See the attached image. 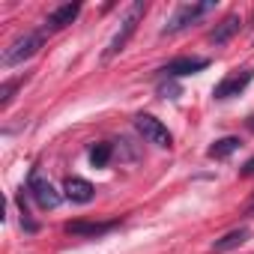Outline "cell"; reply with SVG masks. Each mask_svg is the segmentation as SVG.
<instances>
[{
  "mask_svg": "<svg viewBox=\"0 0 254 254\" xmlns=\"http://www.w3.org/2000/svg\"><path fill=\"white\" fill-rule=\"evenodd\" d=\"M120 221H69L66 224V233L69 236H87V239H96V236H105L111 230H117Z\"/></svg>",
  "mask_w": 254,
  "mask_h": 254,
  "instance_id": "7",
  "label": "cell"
},
{
  "mask_svg": "<svg viewBox=\"0 0 254 254\" xmlns=\"http://www.w3.org/2000/svg\"><path fill=\"white\" fill-rule=\"evenodd\" d=\"M159 93H162L165 99H177V96H180V87H177V84H162Z\"/></svg>",
  "mask_w": 254,
  "mask_h": 254,
  "instance_id": "16",
  "label": "cell"
},
{
  "mask_svg": "<svg viewBox=\"0 0 254 254\" xmlns=\"http://www.w3.org/2000/svg\"><path fill=\"white\" fill-rule=\"evenodd\" d=\"M42 45H45V30H30V33L18 36V39L3 51V66H18V63L30 60Z\"/></svg>",
  "mask_w": 254,
  "mask_h": 254,
  "instance_id": "1",
  "label": "cell"
},
{
  "mask_svg": "<svg viewBox=\"0 0 254 254\" xmlns=\"http://www.w3.org/2000/svg\"><path fill=\"white\" fill-rule=\"evenodd\" d=\"M21 84V78H15V81H6L3 84V90H0V108H9V102H12V93H15V87Z\"/></svg>",
  "mask_w": 254,
  "mask_h": 254,
  "instance_id": "15",
  "label": "cell"
},
{
  "mask_svg": "<svg viewBox=\"0 0 254 254\" xmlns=\"http://www.w3.org/2000/svg\"><path fill=\"white\" fill-rule=\"evenodd\" d=\"M135 129L144 135L147 144H156V147H162V150L174 144V138H171V132H168V126H165L162 120H156L153 114H138V117H135Z\"/></svg>",
  "mask_w": 254,
  "mask_h": 254,
  "instance_id": "3",
  "label": "cell"
},
{
  "mask_svg": "<svg viewBox=\"0 0 254 254\" xmlns=\"http://www.w3.org/2000/svg\"><path fill=\"white\" fill-rule=\"evenodd\" d=\"M245 126H248V129L254 132V117H248V120H245Z\"/></svg>",
  "mask_w": 254,
  "mask_h": 254,
  "instance_id": "18",
  "label": "cell"
},
{
  "mask_svg": "<svg viewBox=\"0 0 254 254\" xmlns=\"http://www.w3.org/2000/svg\"><path fill=\"white\" fill-rule=\"evenodd\" d=\"M248 215H254V203H251V206H248Z\"/></svg>",
  "mask_w": 254,
  "mask_h": 254,
  "instance_id": "19",
  "label": "cell"
},
{
  "mask_svg": "<svg viewBox=\"0 0 254 254\" xmlns=\"http://www.w3.org/2000/svg\"><path fill=\"white\" fill-rule=\"evenodd\" d=\"M111 156H114V144L102 141V144H96V147L90 150V165H93V168H105V165L111 162Z\"/></svg>",
  "mask_w": 254,
  "mask_h": 254,
  "instance_id": "14",
  "label": "cell"
},
{
  "mask_svg": "<svg viewBox=\"0 0 254 254\" xmlns=\"http://www.w3.org/2000/svg\"><path fill=\"white\" fill-rule=\"evenodd\" d=\"M206 66H209L206 57H177V60H171V63L162 69V75H168V78H183V75L203 72Z\"/></svg>",
  "mask_w": 254,
  "mask_h": 254,
  "instance_id": "8",
  "label": "cell"
},
{
  "mask_svg": "<svg viewBox=\"0 0 254 254\" xmlns=\"http://www.w3.org/2000/svg\"><path fill=\"white\" fill-rule=\"evenodd\" d=\"M212 9H215V3H180L177 12L171 15L165 33H180V30H186L189 24H194L197 18H203L206 12H212Z\"/></svg>",
  "mask_w": 254,
  "mask_h": 254,
  "instance_id": "4",
  "label": "cell"
},
{
  "mask_svg": "<svg viewBox=\"0 0 254 254\" xmlns=\"http://www.w3.org/2000/svg\"><path fill=\"white\" fill-rule=\"evenodd\" d=\"M63 191H66V197H69L72 203H90L93 194H96L93 183H87L84 177H69V180L63 183Z\"/></svg>",
  "mask_w": 254,
  "mask_h": 254,
  "instance_id": "9",
  "label": "cell"
},
{
  "mask_svg": "<svg viewBox=\"0 0 254 254\" xmlns=\"http://www.w3.org/2000/svg\"><path fill=\"white\" fill-rule=\"evenodd\" d=\"M248 236H251V230H248V227H236V230H230V233H224L221 239H215V242H212V254L233 251V248H239L242 242H248Z\"/></svg>",
  "mask_w": 254,
  "mask_h": 254,
  "instance_id": "12",
  "label": "cell"
},
{
  "mask_svg": "<svg viewBox=\"0 0 254 254\" xmlns=\"http://www.w3.org/2000/svg\"><path fill=\"white\" fill-rule=\"evenodd\" d=\"M239 27H242V18H239V15H227V18H221V21L215 24V30L209 33V42L224 45V42H230V39L239 33Z\"/></svg>",
  "mask_w": 254,
  "mask_h": 254,
  "instance_id": "11",
  "label": "cell"
},
{
  "mask_svg": "<svg viewBox=\"0 0 254 254\" xmlns=\"http://www.w3.org/2000/svg\"><path fill=\"white\" fill-rule=\"evenodd\" d=\"M239 150V138H233V135H227V138H218L209 150H206V156L209 159H215V162H221V159H227V156H233Z\"/></svg>",
  "mask_w": 254,
  "mask_h": 254,
  "instance_id": "13",
  "label": "cell"
},
{
  "mask_svg": "<svg viewBox=\"0 0 254 254\" xmlns=\"http://www.w3.org/2000/svg\"><path fill=\"white\" fill-rule=\"evenodd\" d=\"M78 12H81V6H78V3H63V6H57V9L48 15L45 30H63V27H69V24L78 18Z\"/></svg>",
  "mask_w": 254,
  "mask_h": 254,
  "instance_id": "10",
  "label": "cell"
},
{
  "mask_svg": "<svg viewBox=\"0 0 254 254\" xmlns=\"http://www.w3.org/2000/svg\"><path fill=\"white\" fill-rule=\"evenodd\" d=\"M251 81H254V69H239V72L227 75L224 81H218L215 90H212V96H215V99H233V96H239Z\"/></svg>",
  "mask_w": 254,
  "mask_h": 254,
  "instance_id": "6",
  "label": "cell"
},
{
  "mask_svg": "<svg viewBox=\"0 0 254 254\" xmlns=\"http://www.w3.org/2000/svg\"><path fill=\"white\" fill-rule=\"evenodd\" d=\"M27 191H30V197H33L42 209H57V206H60V191H57L45 177H39V174H33V177H30Z\"/></svg>",
  "mask_w": 254,
  "mask_h": 254,
  "instance_id": "5",
  "label": "cell"
},
{
  "mask_svg": "<svg viewBox=\"0 0 254 254\" xmlns=\"http://www.w3.org/2000/svg\"><path fill=\"white\" fill-rule=\"evenodd\" d=\"M251 174H254V156H251V159H248V162L242 165V171H239V177H251Z\"/></svg>",
  "mask_w": 254,
  "mask_h": 254,
  "instance_id": "17",
  "label": "cell"
},
{
  "mask_svg": "<svg viewBox=\"0 0 254 254\" xmlns=\"http://www.w3.org/2000/svg\"><path fill=\"white\" fill-rule=\"evenodd\" d=\"M144 12H147V6H144V3H135V6L129 9V15L120 21V30L114 33V39H111V45H108V51H105V60H114L120 51H126V45H129V39L135 36L138 21L144 18Z\"/></svg>",
  "mask_w": 254,
  "mask_h": 254,
  "instance_id": "2",
  "label": "cell"
}]
</instances>
